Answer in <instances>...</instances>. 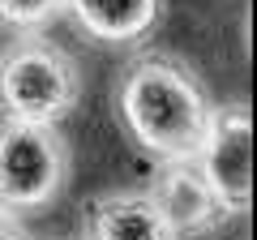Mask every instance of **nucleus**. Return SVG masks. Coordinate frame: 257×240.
Listing matches in <instances>:
<instances>
[{"label":"nucleus","mask_w":257,"mask_h":240,"mask_svg":"<svg viewBox=\"0 0 257 240\" xmlns=\"http://www.w3.org/2000/svg\"><path fill=\"white\" fill-rule=\"evenodd\" d=\"M120 116L128 133L167 163H197L210 107L189 69L167 56H142L120 82Z\"/></svg>","instance_id":"nucleus-1"},{"label":"nucleus","mask_w":257,"mask_h":240,"mask_svg":"<svg viewBox=\"0 0 257 240\" xmlns=\"http://www.w3.org/2000/svg\"><path fill=\"white\" fill-rule=\"evenodd\" d=\"M77 94H82L77 65L43 39L9 47L0 60V107L13 120L56 125L60 116L73 111Z\"/></svg>","instance_id":"nucleus-2"},{"label":"nucleus","mask_w":257,"mask_h":240,"mask_svg":"<svg viewBox=\"0 0 257 240\" xmlns=\"http://www.w3.org/2000/svg\"><path fill=\"white\" fill-rule=\"evenodd\" d=\"M69 176V146L56 125L5 120L0 125V206L13 214L39 210L60 193Z\"/></svg>","instance_id":"nucleus-3"},{"label":"nucleus","mask_w":257,"mask_h":240,"mask_svg":"<svg viewBox=\"0 0 257 240\" xmlns=\"http://www.w3.org/2000/svg\"><path fill=\"white\" fill-rule=\"evenodd\" d=\"M210 189L231 210H244L253 202V120L244 107H219L210 111L206 146L197 155Z\"/></svg>","instance_id":"nucleus-4"},{"label":"nucleus","mask_w":257,"mask_h":240,"mask_svg":"<svg viewBox=\"0 0 257 240\" xmlns=\"http://www.w3.org/2000/svg\"><path fill=\"white\" fill-rule=\"evenodd\" d=\"M86 240H180L155 193H107L90 206Z\"/></svg>","instance_id":"nucleus-5"},{"label":"nucleus","mask_w":257,"mask_h":240,"mask_svg":"<svg viewBox=\"0 0 257 240\" xmlns=\"http://www.w3.org/2000/svg\"><path fill=\"white\" fill-rule=\"evenodd\" d=\"M159 202H163L167 219L176 223L180 236H197V231H210L214 223L227 214V206L219 202V193L210 189L202 167L189 163H167V172L159 176Z\"/></svg>","instance_id":"nucleus-6"},{"label":"nucleus","mask_w":257,"mask_h":240,"mask_svg":"<svg viewBox=\"0 0 257 240\" xmlns=\"http://www.w3.org/2000/svg\"><path fill=\"white\" fill-rule=\"evenodd\" d=\"M69 9L86 35L103 43H128L155 26L159 0H69Z\"/></svg>","instance_id":"nucleus-7"},{"label":"nucleus","mask_w":257,"mask_h":240,"mask_svg":"<svg viewBox=\"0 0 257 240\" xmlns=\"http://www.w3.org/2000/svg\"><path fill=\"white\" fill-rule=\"evenodd\" d=\"M60 9H69V0H0V18L13 26H39Z\"/></svg>","instance_id":"nucleus-8"},{"label":"nucleus","mask_w":257,"mask_h":240,"mask_svg":"<svg viewBox=\"0 0 257 240\" xmlns=\"http://www.w3.org/2000/svg\"><path fill=\"white\" fill-rule=\"evenodd\" d=\"M0 240H30V236H26V227L18 223V214L5 210V206H0Z\"/></svg>","instance_id":"nucleus-9"}]
</instances>
